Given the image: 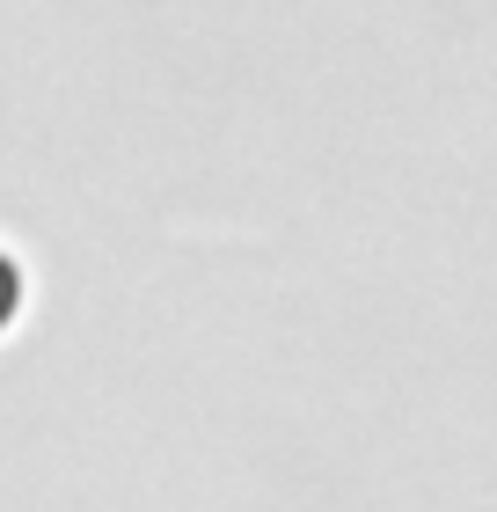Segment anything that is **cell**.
Returning <instances> with one entry per match:
<instances>
[{"instance_id": "1", "label": "cell", "mask_w": 497, "mask_h": 512, "mask_svg": "<svg viewBox=\"0 0 497 512\" xmlns=\"http://www.w3.org/2000/svg\"><path fill=\"white\" fill-rule=\"evenodd\" d=\"M15 308H22V264H15L8 249H0V330L15 322Z\"/></svg>"}]
</instances>
